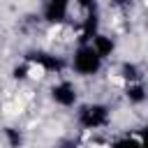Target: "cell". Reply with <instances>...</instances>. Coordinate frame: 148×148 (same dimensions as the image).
I'll return each mask as SVG.
<instances>
[{
	"mask_svg": "<svg viewBox=\"0 0 148 148\" xmlns=\"http://www.w3.org/2000/svg\"><path fill=\"white\" fill-rule=\"evenodd\" d=\"M69 67H72V72H74L76 76L88 79V76L99 74V69L104 67V60L97 56V51L90 46V42H86V44H79V46L74 49L72 60H69Z\"/></svg>",
	"mask_w": 148,
	"mask_h": 148,
	"instance_id": "6da1fadb",
	"label": "cell"
},
{
	"mask_svg": "<svg viewBox=\"0 0 148 148\" xmlns=\"http://www.w3.org/2000/svg\"><path fill=\"white\" fill-rule=\"evenodd\" d=\"M76 123H79L83 130L95 132V130H102V127H106V125L111 123V111H109V106L102 104V102H88V104L79 106V111H76Z\"/></svg>",
	"mask_w": 148,
	"mask_h": 148,
	"instance_id": "7a4b0ae2",
	"label": "cell"
},
{
	"mask_svg": "<svg viewBox=\"0 0 148 148\" xmlns=\"http://www.w3.org/2000/svg\"><path fill=\"white\" fill-rule=\"evenodd\" d=\"M51 99L56 106H62V109H72L76 106L79 102V90L76 86L69 81V79H60L51 86Z\"/></svg>",
	"mask_w": 148,
	"mask_h": 148,
	"instance_id": "3957f363",
	"label": "cell"
},
{
	"mask_svg": "<svg viewBox=\"0 0 148 148\" xmlns=\"http://www.w3.org/2000/svg\"><path fill=\"white\" fill-rule=\"evenodd\" d=\"M69 9H72V0H44L42 16H44L46 23L60 25V23H65V18L69 16Z\"/></svg>",
	"mask_w": 148,
	"mask_h": 148,
	"instance_id": "277c9868",
	"label": "cell"
},
{
	"mask_svg": "<svg viewBox=\"0 0 148 148\" xmlns=\"http://www.w3.org/2000/svg\"><path fill=\"white\" fill-rule=\"evenodd\" d=\"M90 46L97 51V56H99L102 60H106V58H109V56H113V51H116V39H113L111 35L97 32V35L90 39Z\"/></svg>",
	"mask_w": 148,
	"mask_h": 148,
	"instance_id": "5b68a950",
	"label": "cell"
},
{
	"mask_svg": "<svg viewBox=\"0 0 148 148\" xmlns=\"http://www.w3.org/2000/svg\"><path fill=\"white\" fill-rule=\"evenodd\" d=\"M2 134L7 136V143H9L12 148H18V146H21V141H23V136H21V132H18L16 127H5V130H2Z\"/></svg>",
	"mask_w": 148,
	"mask_h": 148,
	"instance_id": "8992f818",
	"label": "cell"
},
{
	"mask_svg": "<svg viewBox=\"0 0 148 148\" xmlns=\"http://www.w3.org/2000/svg\"><path fill=\"white\" fill-rule=\"evenodd\" d=\"M111 148H139V139L136 136H123V139L113 141Z\"/></svg>",
	"mask_w": 148,
	"mask_h": 148,
	"instance_id": "52a82bcc",
	"label": "cell"
},
{
	"mask_svg": "<svg viewBox=\"0 0 148 148\" xmlns=\"http://www.w3.org/2000/svg\"><path fill=\"white\" fill-rule=\"evenodd\" d=\"M136 139H139V148H148V125L141 127V132L136 134Z\"/></svg>",
	"mask_w": 148,
	"mask_h": 148,
	"instance_id": "ba28073f",
	"label": "cell"
},
{
	"mask_svg": "<svg viewBox=\"0 0 148 148\" xmlns=\"http://www.w3.org/2000/svg\"><path fill=\"white\" fill-rule=\"evenodd\" d=\"M86 148H111V143H102V141H92L90 146H86Z\"/></svg>",
	"mask_w": 148,
	"mask_h": 148,
	"instance_id": "9c48e42d",
	"label": "cell"
},
{
	"mask_svg": "<svg viewBox=\"0 0 148 148\" xmlns=\"http://www.w3.org/2000/svg\"><path fill=\"white\" fill-rule=\"evenodd\" d=\"M130 2H132V0H111V5H113V7H127Z\"/></svg>",
	"mask_w": 148,
	"mask_h": 148,
	"instance_id": "30bf717a",
	"label": "cell"
},
{
	"mask_svg": "<svg viewBox=\"0 0 148 148\" xmlns=\"http://www.w3.org/2000/svg\"><path fill=\"white\" fill-rule=\"evenodd\" d=\"M146 23H148V18H146Z\"/></svg>",
	"mask_w": 148,
	"mask_h": 148,
	"instance_id": "8fae6325",
	"label": "cell"
}]
</instances>
